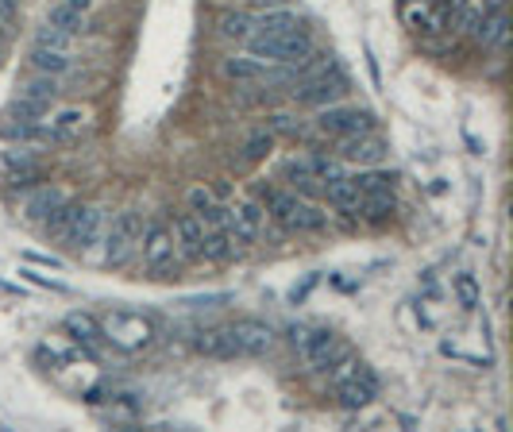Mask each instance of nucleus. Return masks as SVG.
<instances>
[{
    "label": "nucleus",
    "instance_id": "obj_1",
    "mask_svg": "<svg viewBox=\"0 0 513 432\" xmlns=\"http://www.w3.org/2000/svg\"><path fill=\"white\" fill-rule=\"evenodd\" d=\"M100 336H105L109 348L124 351V356H139L155 344V321L143 317V313H127V309H112L100 317Z\"/></svg>",
    "mask_w": 513,
    "mask_h": 432
},
{
    "label": "nucleus",
    "instance_id": "obj_2",
    "mask_svg": "<svg viewBox=\"0 0 513 432\" xmlns=\"http://www.w3.org/2000/svg\"><path fill=\"white\" fill-rule=\"evenodd\" d=\"M293 348L301 351V359L313 366V371H336L343 359H352L348 339H340L328 329H293Z\"/></svg>",
    "mask_w": 513,
    "mask_h": 432
},
{
    "label": "nucleus",
    "instance_id": "obj_3",
    "mask_svg": "<svg viewBox=\"0 0 513 432\" xmlns=\"http://www.w3.org/2000/svg\"><path fill=\"white\" fill-rule=\"evenodd\" d=\"M139 247H143V267L151 278H174L178 274V251H174V232L170 225H162V220H151V225L139 232Z\"/></svg>",
    "mask_w": 513,
    "mask_h": 432
},
{
    "label": "nucleus",
    "instance_id": "obj_4",
    "mask_svg": "<svg viewBox=\"0 0 513 432\" xmlns=\"http://www.w3.org/2000/svg\"><path fill=\"white\" fill-rule=\"evenodd\" d=\"M332 375H336V394H340L343 410H367V405L378 398V378H375V371H367L363 363L343 359Z\"/></svg>",
    "mask_w": 513,
    "mask_h": 432
},
{
    "label": "nucleus",
    "instance_id": "obj_5",
    "mask_svg": "<svg viewBox=\"0 0 513 432\" xmlns=\"http://www.w3.org/2000/svg\"><path fill=\"white\" fill-rule=\"evenodd\" d=\"M317 132L336 136V139L363 136V132H375V116L367 109H355V104H328V109H320V116H317Z\"/></svg>",
    "mask_w": 513,
    "mask_h": 432
},
{
    "label": "nucleus",
    "instance_id": "obj_6",
    "mask_svg": "<svg viewBox=\"0 0 513 432\" xmlns=\"http://www.w3.org/2000/svg\"><path fill=\"white\" fill-rule=\"evenodd\" d=\"M100 235H105V263L124 267L127 259H132L135 243H139V216L132 213V208H124V213H117L109 220V228Z\"/></svg>",
    "mask_w": 513,
    "mask_h": 432
},
{
    "label": "nucleus",
    "instance_id": "obj_7",
    "mask_svg": "<svg viewBox=\"0 0 513 432\" xmlns=\"http://www.w3.org/2000/svg\"><path fill=\"white\" fill-rule=\"evenodd\" d=\"M271 216L278 220V228H286V232H320L325 228V216H320L313 205L298 201L293 193H271Z\"/></svg>",
    "mask_w": 513,
    "mask_h": 432
},
{
    "label": "nucleus",
    "instance_id": "obj_8",
    "mask_svg": "<svg viewBox=\"0 0 513 432\" xmlns=\"http://www.w3.org/2000/svg\"><path fill=\"white\" fill-rule=\"evenodd\" d=\"M228 336H232V344H236V356H251V359L271 356L274 344H278V336H274L271 324L255 321V317H243L236 324H228Z\"/></svg>",
    "mask_w": 513,
    "mask_h": 432
},
{
    "label": "nucleus",
    "instance_id": "obj_9",
    "mask_svg": "<svg viewBox=\"0 0 513 432\" xmlns=\"http://www.w3.org/2000/svg\"><path fill=\"white\" fill-rule=\"evenodd\" d=\"M100 232H105V213H100L97 205H82L78 216H74V225H70V232H66L70 251L74 255H89L100 243Z\"/></svg>",
    "mask_w": 513,
    "mask_h": 432
},
{
    "label": "nucleus",
    "instance_id": "obj_10",
    "mask_svg": "<svg viewBox=\"0 0 513 432\" xmlns=\"http://www.w3.org/2000/svg\"><path fill=\"white\" fill-rule=\"evenodd\" d=\"M263 225H266V208L259 201H239L236 208H228V225L224 228L236 243H255Z\"/></svg>",
    "mask_w": 513,
    "mask_h": 432
},
{
    "label": "nucleus",
    "instance_id": "obj_11",
    "mask_svg": "<svg viewBox=\"0 0 513 432\" xmlns=\"http://www.w3.org/2000/svg\"><path fill=\"white\" fill-rule=\"evenodd\" d=\"M224 77H232V82H243V85H278V82H290V66H282V70H271V66H263L259 58H228L224 62Z\"/></svg>",
    "mask_w": 513,
    "mask_h": 432
},
{
    "label": "nucleus",
    "instance_id": "obj_12",
    "mask_svg": "<svg viewBox=\"0 0 513 432\" xmlns=\"http://www.w3.org/2000/svg\"><path fill=\"white\" fill-rule=\"evenodd\" d=\"M387 143H382L378 136H370V132H363V136H348L343 139V147H340V159L343 163H359V166H375V163H382L387 159Z\"/></svg>",
    "mask_w": 513,
    "mask_h": 432
},
{
    "label": "nucleus",
    "instance_id": "obj_13",
    "mask_svg": "<svg viewBox=\"0 0 513 432\" xmlns=\"http://www.w3.org/2000/svg\"><path fill=\"white\" fill-rule=\"evenodd\" d=\"M343 93H348V77H343L336 66H332V74L313 77L309 85H301L298 101H301V104H332V101H340Z\"/></svg>",
    "mask_w": 513,
    "mask_h": 432
},
{
    "label": "nucleus",
    "instance_id": "obj_14",
    "mask_svg": "<svg viewBox=\"0 0 513 432\" xmlns=\"http://www.w3.org/2000/svg\"><path fill=\"white\" fill-rule=\"evenodd\" d=\"M70 198L62 190H55V186H39V190H31L28 193V201H23V220H28V225H47V216L55 213L58 205H66Z\"/></svg>",
    "mask_w": 513,
    "mask_h": 432
},
{
    "label": "nucleus",
    "instance_id": "obj_15",
    "mask_svg": "<svg viewBox=\"0 0 513 432\" xmlns=\"http://www.w3.org/2000/svg\"><path fill=\"white\" fill-rule=\"evenodd\" d=\"M66 332H70L74 344H82V351H89V356H97L100 344H105V336H100V321L89 317V313H70Z\"/></svg>",
    "mask_w": 513,
    "mask_h": 432
},
{
    "label": "nucleus",
    "instance_id": "obj_16",
    "mask_svg": "<svg viewBox=\"0 0 513 432\" xmlns=\"http://www.w3.org/2000/svg\"><path fill=\"white\" fill-rule=\"evenodd\" d=\"M174 247H182L186 259H201V240H204V225L197 213H186L174 220Z\"/></svg>",
    "mask_w": 513,
    "mask_h": 432
},
{
    "label": "nucleus",
    "instance_id": "obj_17",
    "mask_svg": "<svg viewBox=\"0 0 513 432\" xmlns=\"http://www.w3.org/2000/svg\"><path fill=\"white\" fill-rule=\"evenodd\" d=\"M85 132V112L82 109H62L55 112V120L47 124V143H74Z\"/></svg>",
    "mask_w": 513,
    "mask_h": 432
},
{
    "label": "nucleus",
    "instance_id": "obj_18",
    "mask_svg": "<svg viewBox=\"0 0 513 432\" xmlns=\"http://www.w3.org/2000/svg\"><path fill=\"white\" fill-rule=\"evenodd\" d=\"M194 348L209 359H236V344H232V336H228V329H197Z\"/></svg>",
    "mask_w": 513,
    "mask_h": 432
},
{
    "label": "nucleus",
    "instance_id": "obj_19",
    "mask_svg": "<svg viewBox=\"0 0 513 432\" xmlns=\"http://www.w3.org/2000/svg\"><path fill=\"white\" fill-rule=\"evenodd\" d=\"M298 28H305V23L293 8H266L263 16H255V31H263V35H290Z\"/></svg>",
    "mask_w": 513,
    "mask_h": 432
},
{
    "label": "nucleus",
    "instance_id": "obj_20",
    "mask_svg": "<svg viewBox=\"0 0 513 432\" xmlns=\"http://www.w3.org/2000/svg\"><path fill=\"white\" fill-rule=\"evenodd\" d=\"M31 66H35V74L62 77V74L74 70V55H70V50H55V47H39V43H35V50H31Z\"/></svg>",
    "mask_w": 513,
    "mask_h": 432
},
{
    "label": "nucleus",
    "instance_id": "obj_21",
    "mask_svg": "<svg viewBox=\"0 0 513 432\" xmlns=\"http://www.w3.org/2000/svg\"><path fill=\"white\" fill-rule=\"evenodd\" d=\"M232 255H236V240L228 235V228H204L201 259H209V263H228Z\"/></svg>",
    "mask_w": 513,
    "mask_h": 432
},
{
    "label": "nucleus",
    "instance_id": "obj_22",
    "mask_svg": "<svg viewBox=\"0 0 513 432\" xmlns=\"http://www.w3.org/2000/svg\"><path fill=\"white\" fill-rule=\"evenodd\" d=\"M394 190H387V193H359V205H355V213L363 216V220H370V225H378V220H387V216H394Z\"/></svg>",
    "mask_w": 513,
    "mask_h": 432
},
{
    "label": "nucleus",
    "instance_id": "obj_23",
    "mask_svg": "<svg viewBox=\"0 0 513 432\" xmlns=\"http://www.w3.org/2000/svg\"><path fill=\"white\" fill-rule=\"evenodd\" d=\"M58 77H50V74H35L28 85H23V93L20 97H28V101H35V104H43V109H50V104L58 101Z\"/></svg>",
    "mask_w": 513,
    "mask_h": 432
},
{
    "label": "nucleus",
    "instance_id": "obj_24",
    "mask_svg": "<svg viewBox=\"0 0 513 432\" xmlns=\"http://www.w3.org/2000/svg\"><path fill=\"white\" fill-rule=\"evenodd\" d=\"M47 23H50V28H58V31H66V35H74V39L85 31V16H82V12H74L66 0H58V4L47 12Z\"/></svg>",
    "mask_w": 513,
    "mask_h": 432
},
{
    "label": "nucleus",
    "instance_id": "obj_25",
    "mask_svg": "<svg viewBox=\"0 0 513 432\" xmlns=\"http://www.w3.org/2000/svg\"><path fill=\"white\" fill-rule=\"evenodd\" d=\"M255 31V16L251 12H224L221 16V35L232 39V43H243Z\"/></svg>",
    "mask_w": 513,
    "mask_h": 432
},
{
    "label": "nucleus",
    "instance_id": "obj_26",
    "mask_svg": "<svg viewBox=\"0 0 513 432\" xmlns=\"http://www.w3.org/2000/svg\"><path fill=\"white\" fill-rule=\"evenodd\" d=\"M325 198L336 208H355L359 205V190H355L352 178H332V181H325Z\"/></svg>",
    "mask_w": 513,
    "mask_h": 432
},
{
    "label": "nucleus",
    "instance_id": "obj_27",
    "mask_svg": "<svg viewBox=\"0 0 513 432\" xmlns=\"http://www.w3.org/2000/svg\"><path fill=\"white\" fill-rule=\"evenodd\" d=\"M47 116L43 104H35L28 97H20V101H12V109L4 112V124H39Z\"/></svg>",
    "mask_w": 513,
    "mask_h": 432
},
{
    "label": "nucleus",
    "instance_id": "obj_28",
    "mask_svg": "<svg viewBox=\"0 0 513 432\" xmlns=\"http://www.w3.org/2000/svg\"><path fill=\"white\" fill-rule=\"evenodd\" d=\"M352 181L359 193H387V190H394V170H363V174Z\"/></svg>",
    "mask_w": 513,
    "mask_h": 432
},
{
    "label": "nucleus",
    "instance_id": "obj_29",
    "mask_svg": "<svg viewBox=\"0 0 513 432\" xmlns=\"http://www.w3.org/2000/svg\"><path fill=\"white\" fill-rule=\"evenodd\" d=\"M456 297H459V305L464 309H479V282H474V274H456Z\"/></svg>",
    "mask_w": 513,
    "mask_h": 432
},
{
    "label": "nucleus",
    "instance_id": "obj_30",
    "mask_svg": "<svg viewBox=\"0 0 513 432\" xmlns=\"http://www.w3.org/2000/svg\"><path fill=\"white\" fill-rule=\"evenodd\" d=\"M271 147H274V136L271 132H255V136H248V143H243V154H248L251 163H259V159L271 154Z\"/></svg>",
    "mask_w": 513,
    "mask_h": 432
},
{
    "label": "nucleus",
    "instance_id": "obj_31",
    "mask_svg": "<svg viewBox=\"0 0 513 432\" xmlns=\"http://www.w3.org/2000/svg\"><path fill=\"white\" fill-rule=\"evenodd\" d=\"M35 43H39V47H55V50H70V47H74V35L50 28V23H43L39 35H35Z\"/></svg>",
    "mask_w": 513,
    "mask_h": 432
},
{
    "label": "nucleus",
    "instance_id": "obj_32",
    "mask_svg": "<svg viewBox=\"0 0 513 432\" xmlns=\"http://www.w3.org/2000/svg\"><path fill=\"white\" fill-rule=\"evenodd\" d=\"M309 170L317 181H332V178H343V166L336 159H325V154H313L309 159Z\"/></svg>",
    "mask_w": 513,
    "mask_h": 432
},
{
    "label": "nucleus",
    "instance_id": "obj_33",
    "mask_svg": "<svg viewBox=\"0 0 513 432\" xmlns=\"http://www.w3.org/2000/svg\"><path fill=\"white\" fill-rule=\"evenodd\" d=\"M4 166L8 170H31V166H39V163H35V154L28 147H8L4 151Z\"/></svg>",
    "mask_w": 513,
    "mask_h": 432
},
{
    "label": "nucleus",
    "instance_id": "obj_34",
    "mask_svg": "<svg viewBox=\"0 0 513 432\" xmlns=\"http://www.w3.org/2000/svg\"><path fill=\"white\" fill-rule=\"evenodd\" d=\"M405 20H409V28H417V31H436V28H440V20H436L429 8H409Z\"/></svg>",
    "mask_w": 513,
    "mask_h": 432
},
{
    "label": "nucleus",
    "instance_id": "obj_35",
    "mask_svg": "<svg viewBox=\"0 0 513 432\" xmlns=\"http://www.w3.org/2000/svg\"><path fill=\"white\" fill-rule=\"evenodd\" d=\"M467 8V0H432V16L440 20V23H448V20H456L459 12Z\"/></svg>",
    "mask_w": 513,
    "mask_h": 432
},
{
    "label": "nucleus",
    "instance_id": "obj_36",
    "mask_svg": "<svg viewBox=\"0 0 513 432\" xmlns=\"http://www.w3.org/2000/svg\"><path fill=\"white\" fill-rule=\"evenodd\" d=\"M216 205V198L204 186H197V190H189V208H194V213L201 216V213H209V208Z\"/></svg>",
    "mask_w": 513,
    "mask_h": 432
},
{
    "label": "nucleus",
    "instance_id": "obj_37",
    "mask_svg": "<svg viewBox=\"0 0 513 432\" xmlns=\"http://www.w3.org/2000/svg\"><path fill=\"white\" fill-rule=\"evenodd\" d=\"M23 274V278H28V282H35V286H43V290H55V294H66V286H62V282H50V278H43V274L39 270H20Z\"/></svg>",
    "mask_w": 513,
    "mask_h": 432
},
{
    "label": "nucleus",
    "instance_id": "obj_38",
    "mask_svg": "<svg viewBox=\"0 0 513 432\" xmlns=\"http://www.w3.org/2000/svg\"><path fill=\"white\" fill-rule=\"evenodd\" d=\"M266 128H271V132H298V124H293L290 116H271V120H266Z\"/></svg>",
    "mask_w": 513,
    "mask_h": 432
},
{
    "label": "nucleus",
    "instance_id": "obj_39",
    "mask_svg": "<svg viewBox=\"0 0 513 432\" xmlns=\"http://www.w3.org/2000/svg\"><path fill=\"white\" fill-rule=\"evenodd\" d=\"M28 259H31V263H43V267H55V270L62 267L58 259H50V255H28Z\"/></svg>",
    "mask_w": 513,
    "mask_h": 432
},
{
    "label": "nucleus",
    "instance_id": "obj_40",
    "mask_svg": "<svg viewBox=\"0 0 513 432\" xmlns=\"http://www.w3.org/2000/svg\"><path fill=\"white\" fill-rule=\"evenodd\" d=\"M66 4H70L74 12H82V16H85V12H89V8H93V0H66Z\"/></svg>",
    "mask_w": 513,
    "mask_h": 432
},
{
    "label": "nucleus",
    "instance_id": "obj_41",
    "mask_svg": "<svg viewBox=\"0 0 513 432\" xmlns=\"http://www.w3.org/2000/svg\"><path fill=\"white\" fill-rule=\"evenodd\" d=\"M251 4H278V0H251Z\"/></svg>",
    "mask_w": 513,
    "mask_h": 432
}]
</instances>
